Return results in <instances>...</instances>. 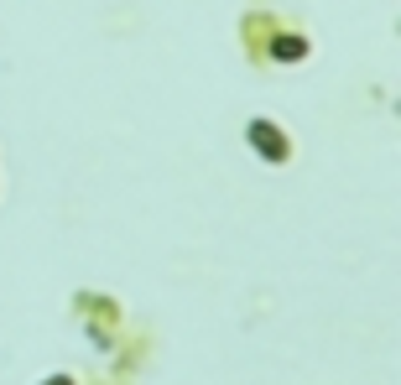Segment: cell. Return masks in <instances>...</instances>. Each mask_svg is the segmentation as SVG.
I'll use <instances>...</instances> for the list:
<instances>
[{
    "label": "cell",
    "instance_id": "cell-1",
    "mask_svg": "<svg viewBox=\"0 0 401 385\" xmlns=\"http://www.w3.org/2000/svg\"><path fill=\"white\" fill-rule=\"evenodd\" d=\"M250 136H256L260 146H266V156H282V141H276V130H271V125H256Z\"/></svg>",
    "mask_w": 401,
    "mask_h": 385
}]
</instances>
